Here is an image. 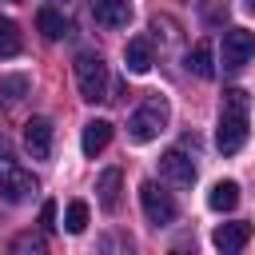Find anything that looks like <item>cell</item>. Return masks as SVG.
Instances as JSON below:
<instances>
[{"instance_id": "277c9868", "label": "cell", "mask_w": 255, "mask_h": 255, "mask_svg": "<svg viewBox=\"0 0 255 255\" xmlns=\"http://www.w3.org/2000/svg\"><path fill=\"white\" fill-rule=\"evenodd\" d=\"M139 207H143L147 223H155V227H167V223H175V215H179L175 199H171L155 179H143V183H139Z\"/></svg>"}, {"instance_id": "30bf717a", "label": "cell", "mask_w": 255, "mask_h": 255, "mask_svg": "<svg viewBox=\"0 0 255 255\" xmlns=\"http://www.w3.org/2000/svg\"><path fill=\"white\" fill-rule=\"evenodd\" d=\"M151 64H155L151 40H147V36H131L128 48H124V68H128L131 76H143V72H151Z\"/></svg>"}, {"instance_id": "3957f363", "label": "cell", "mask_w": 255, "mask_h": 255, "mask_svg": "<svg viewBox=\"0 0 255 255\" xmlns=\"http://www.w3.org/2000/svg\"><path fill=\"white\" fill-rule=\"evenodd\" d=\"M76 88H80V96L88 104L108 100V64L96 52H80L76 56Z\"/></svg>"}, {"instance_id": "e0dca14e", "label": "cell", "mask_w": 255, "mask_h": 255, "mask_svg": "<svg viewBox=\"0 0 255 255\" xmlns=\"http://www.w3.org/2000/svg\"><path fill=\"white\" fill-rule=\"evenodd\" d=\"M20 48H24V40H20V28H16L8 16H0V60H12V56H20Z\"/></svg>"}, {"instance_id": "2e32d148", "label": "cell", "mask_w": 255, "mask_h": 255, "mask_svg": "<svg viewBox=\"0 0 255 255\" xmlns=\"http://www.w3.org/2000/svg\"><path fill=\"white\" fill-rule=\"evenodd\" d=\"M187 68L199 76V80H211L215 76V56H211V44H195L187 52Z\"/></svg>"}, {"instance_id": "ba28073f", "label": "cell", "mask_w": 255, "mask_h": 255, "mask_svg": "<svg viewBox=\"0 0 255 255\" xmlns=\"http://www.w3.org/2000/svg\"><path fill=\"white\" fill-rule=\"evenodd\" d=\"M52 124L44 120V116H32L28 124H24V147L32 151V159H48L52 155Z\"/></svg>"}, {"instance_id": "7402d4cb", "label": "cell", "mask_w": 255, "mask_h": 255, "mask_svg": "<svg viewBox=\"0 0 255 255\" xmlns=\"http://www.w3.org/2000/svg\"><path fill=\"white\" fill-rule=\"evenodd\" d=\"M0 159H4V163H12V143H8L4 135H0Z\"/></svg>"}, {"instance_id": "5b68a950", "label": "cell", "mask_w": 255, "mask_h": 255, "mask_svg": "<svg viewBox=\"0 0 255 255\" xmlns=\"http://www.w3.org/2000/svg\"><path fill=\"white\" fill-rule=\"evenodd\" d=\"M247 60H255V32H247V28H227V32H223L219 64H223L227 72H239Z\"/></svg>"}, {"instance_id": "8992f818", "label": "cell", "mask_w": 255, "mask_h": 255, "mask_svg": "<svg viewBox=\"0 0 255 255\" xmlns=\"http://www.w3.org/2000/svg\"><path fill=\"white\" fill-rule=\"evenodd\" d=\"M36 191V175L16 167V163H4L0 167V199L4 203H24L28 195Z\"/></svg>"}, {"instance_id": "9c48e42d", "label": "cell", "mask_w": 255, "mask_h": 255, "mask_svg": "<svg viewBox=\"0 0 255 255\" xmlns=\"http://www.w3.org/2000/svg\"><path fill=\"white\" fill-rule=\"evenodd\" d=\"M247 239H251V223H219L215 231H211V243L223 251V255H235V251H243L247 247Z\"/></svg>"}, {"instance_id": "52a82bcc", "label": "cell", "mask_w": 255, "mask_h": 255, "mask_svg": "<svg viewBox=\"0 0 255 255\" xmlns=\"http://www.w3.org/2000/svg\"><path fill=\"white\" fill-rule=\"evenodd\" d=\"M159 175H163L167 183H175V187H191V183H195V163H191L187 151L171 147V151L159 155Z\"/></svg>"}, {"instance_id": "9a60e30c", "label": "cell", "mask_w": 255, "mask_h": 255, "mask_svg": "<svg viewBox=\"0 0 255 255\" xmlns=\"http://www.w3.org/2000/svg\"><path fill=\"white\" fill-rule=\"evenodd\" d=\"M36 28H40L44 40H60V36H68V20H64L56 8H40V12H36Z\"/></svg>"}, {"instance_id": "6da1fadb", "label": "cell", "mask_w": 255, "mask_h": 255, "mask_svg": "<svg viewBox=\"0 0 255 255\" xmlns=\"http://www.w3.org/2000/svg\"><path fill=\"white\" fill-rule=\"evenodd\" d=\"M215 143H219L223 155H235L247 143V92L243 88H227L223 92V112H219Z\"/></svg>"}, {"instance_id": "7a4b0ae2", "label": "cell", "mask_w": 255, "mask_h": 255, "mask_svg": "<svg viewBox=\"0 0 255 255\" xmlns=\"http://www.w3.org/2000/svg\"><path fill=\"white\" fill-rule=\"evenodd\" d=\"M167 120H171L167 100H163V96H147V100L131 112V120H128V135H131L135 143H151V139L167 128Z\"/></svg>"}, {"instance_id": "ac0fdd59", "label": "cell", "mask_w": 255, "mask_h": 255, "mask_svg": "<svg viewBox=\"0 0 255 255\" xmlns=\"http://www.w3.org/2000/svg\"><path fill=\"white\" fill-rule=\"evenodd\" d=\"M64 227H68L72 235H80V231L88 227V203H84V199H72V203H68V211H64Z\"/></svg>"}, {"instance_id": "5bb4252c", "label": "cell", "mask_w": 255, "mask_h": 255, "mask_svg": "<svg viewBox=\"0 0 255 255\" xmlns=\"http://www.w3.org/2000/svg\"><path fill=\"white\" fill-rule=\"evenodd\" d=\"M239 203V183L235 179H219L211 191H207V207L211 211H231Z\"/></svg>"}, {"instance_id": "d6986e66", "label": "cell", "mask_w": 255, "mask_h": 255, "mask_svg": "<svg viewBox=\"0 0 255 255\" xmlns=\"http://www.w3.org/2000/svg\"><path fill=\"white\" fill-rule=\"evenodd\" d=\"M24 92H28V76H4L0 80V100L4 104H16Z\"/></svg>"}, {"instance_id": "603a6c76", "label": "cell", "mask_w": 255, "mask_h": 255, "mask_svg": "<svg viewBox=\"0 0 255 255\" xmlns=\"http://www.w3.org/2000/svg\"><path fill=\"white\" fill-rule=\"evenodd\" d=\"M247 12H251V16H255V0H247Z\"/></svg>"}, {"instance_id": "7c38bea8", "label": "cell", "mask_w": 255, "mask_h": 255, "mask_svg": "<svg viewBox=\"0 0 255 255\" xmlns=\"http://www.w3.org/2000/svg\"><path fill=\"white\" fill-rule=\"evenodd\" d=\"M108 143H112V124H108V120H92V124H84V139H80V147H84L88 159H96Z\"/></svg>"}, {"instance_id": "4fadbf2b", "label": "cell", "mask_w": 255, "mask_h": 255, "mask_svg": "<svg viewBox=\"0 0 255 255\" xmlns=\"http://www.w3.org/2000/svg\"><path fill=\"white\" fill-rule=\"evenodd\" d=\"M120 187H124V171H120V167L100 171L96 191H100V207H104V211H116V207H120Z\"/></svg>"}, {"instance_id": "ffe728a7", "label": "cell", "mask_w": 255, "mask_h": 255, "mask_svg": "<svg viewBox=\"0 0 255 255\" xmlns=\"http://www.w3.org/2000/svg\"><path fill=\"white\" fill-rule=\"evenodd\" d=\"M12 251H44V239L40 235H20V239H12Z\"/></svg>"}, {"instance_id": "44dd1931", "label": "cell", "mask_w": 255, "mask_h": 255, "mask_svg": "<svg viewBox=\"0 0 255 255\" xmlns=\"http://www.w3.org/2000/svg\"><path fill=\"white\" fill-rule=\"evenodd\" d=\"M40 227H44V231H52V227H56V203H52V199L40 207Z\"/></svg>"}, {"instance_id": "8fae6325", "label": "cell", "mask_w": 255, "mask_h": 255, "mask_svg": "<svg viewBox=\"0 0 255 255\" xmlns=\"http://www.w3.org/2000/svg\"><path fill=\"white\" fill-rule=\"evenodd\" d=\"M92 16L104 28H124L131 16V0H92Z\"/></svg>"}]
</instances>
